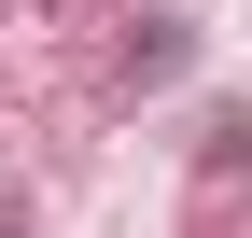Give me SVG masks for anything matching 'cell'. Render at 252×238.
<instances>
[{"instance_id": "obj_1", "label": "cell", "mask_w": 252, "mask_h": 238, "mask_svg": "<svg viewBox=\"0 0 252 238\" xmlns=\"http://www.w3.org/2000/svg\"><path fill=\"white\" fill-rule=\"evenodd\" d=\"M168 70H196V14H140V28H126V98H154V84H168Z\"/></svg>"}, {"instance_id": "obj_3", "label": "cell", "mask_w": 252, "mask_h": 238, "mask_svg": "<svg viewBox=\"0 0 252 238\" xmlns=\"http://www.w3.org/2000/svg\"><path fill=\"white\" fill-rule=\"evenodd\" d=\"M42 14H56V0H42Z\"/></svg>"}, {"instance_id": "obj_2", "label": "cell", "mask_w": 252, "mask_h": 238, "mask_svg": "<svg viewBox=\"0 0 252 238\" xmlns=\"http://www.w3.org/2000/svg\"><path fill=\"white\" fill-rule=\"evenodd\" d=\"M196 182H252V112H210L196 126Z\"/></svg>"}]
</instances>
